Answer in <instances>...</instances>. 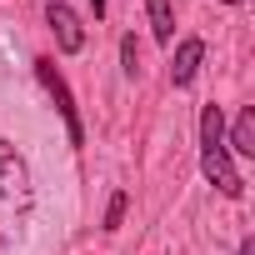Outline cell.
<instances>
[{
    "label": "cell",
    "mask_w": 255,
    "mask_h": 255,
    "mask_svg": "<svg viewBox=\"0 0 255 255\" xmlns=\"http://www.w3.org/2000/svg\"><path fill=\"white\" fill-rule=\"evenodd\" d=\"M200 170H205V180L220 190V195H240L245 185H240V175H235V165H230V150H225V115H220V105H205L200 110Z\"/></svg>",
    "instance_id": "obj_1"
},
{
    "label": "cell",
    "mask_w": 255,
    "mask_h": 255,
    "mask_svg": "<svg viewBox=\"0 0 255 255\" xmlns=\"http://www.w3.org/2000/svg\"><path fill=\"white\" fill-rule=\"evenodd\" d=\"M35 75H40V85L50 90V100H55V110H60V120H65V135H70V145H80V140H85V125H80V110H75V100H70V85L60 80L55 60H35Z\"/></svg>",
    "instance_id": "obj_2"
},
{
    "label": "cell",
    "mask_w": 255,
    "mask_h": 255,
    "mask_svg": "<svg viewBox=\"0 0 255 255\" xmlns=\"http://www.w3.org/2000/svg\"><path fill=\"white\" fill-rule=\"evenodd\" d=\"M45 20L55 25V40H60V50H65V55L85 50V30H80V20H75V10H70V5H60V0H55V5L45 10Z\"/></svg>",
    "instance_id": "obj_3"
},
{
    "label": "cell",
    "mask_w": 255,
    "mask_h": 255,
    "mask_svg": "<svg viewBox=\"0 0 255 255\" xmlns=\"http://www.w3.org/2000/svg\"><path fill=\"white\" fill-rule=\"evenodd\" d=\"M200 60H205V40H180V50L170 60V80L175 85H190L195 70H200Z\"/></svg>",
    "instance_id": "obj_4"
},
{
    "label": "cell",
    "mask_w": 255,
    "mask_h": 255,
    "mask_svg": "<svg viewBox=\"0 0 255 255\" xmlns=\"http://www.w3.org/2000/svg\"><path fill=\"white\" fill-rule=\"evenodd\" d=\"M145 15H150V30L160 45L175 40V10H170V0H145Z\"/></svg>",
    "instance_id": "obj_5"
},
{
    "label": "cell",
    "mask_w": 255,
    "mask_h": 255,
    "mask_svg": "<svg viewBox=\"0 0 255 255\" xmlns=\"http://www.w3.org/2000/svg\"><path fill=\"white\" fill-rule=\"evenodd\" d=\"M230 150H240V155H255V110H240V115H235Z\"/></svg>",
    "instance_id": "obj_6"
},
{
    "label": "cell",
    "mask_w": 255,
    "mask_h": 255,
    "mask_svg": "<svg viewBox=\"0 0 255 255\" xmlns=\"http://www.w3.org/2000/svg\"><path fill=\"white\" fill-rule=\"evenodd\" d=\"M125 220V195H110V205H105V230H115Z\"/></svg>",
    "instance_id": "obj_7"
},
{
    "label": "cell",
    "mask_w": 255,
    "mask_h": 255,
    "mask_svg": "<svg viewBox=\"0 0 255 255\" xmlns=\"http://www.w3.org/2000/svg\"><path fill=\"white\" fill-rule=\"evenodd\" d=\"M120 55H125V70H130V75H135V65H140V55H135V40H130V35H125V40H120Z\"/></svg>",
    "instance_id": "obj_8"
},
{
    "label": "cell",
    "mask_w": 255,
    "mask_h": 255,
    "mask_svg": "<svg viewBox=\"0 0 255 255\" xmlns=\"http://www.w3.org/2000/svg\"><path fill=\"white\" fill-rule=\"evenodd\" d=\"M90 5H95V15H105V0H90Z\"/></svg>",
    "instance_id": "obj_9"
},
{
    "label": "cell",
    "mask_w": 255,
    "mask_h": 255,
    "mask_svg": "<svg viewBox=\"0 0 255 255\" xmlns=\"http://www.w3.org/2000/svg\"><path fill=\"white\" fill-rule=\"evenodd\" d=\"M230 5H240V0H230Z\"/></svg>",
    "instance_id": "obj_10"
}]
</instances>
